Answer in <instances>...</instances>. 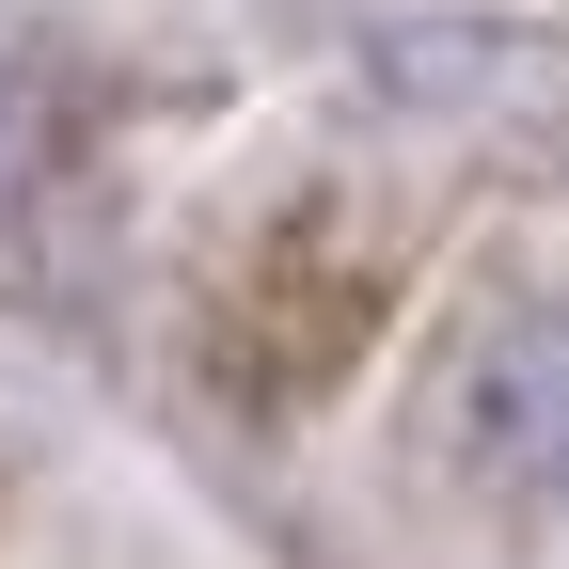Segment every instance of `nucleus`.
Wrapping results in <instances>:
<instances>
[{
  "label": "nucleus",
  "instance_id": "1",
  "mask_svg": "<svg viewBox=\"0 0 569 569\" xmlns=\"http://www.w3.org/2000/svg\"><path fill=\"white\" fill-rule=\"evenodd\" d=\"M427 443L475 507H569V284H507V301H475L443 380H427Z\"/></svg>",
  "mask_w": 569,
  "mask_h": 569
}]
</instances>
